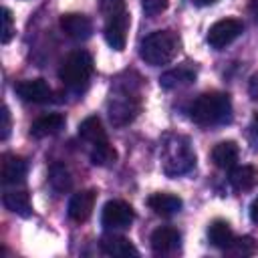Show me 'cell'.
<instances>
[{
	"mask_svg": "<svg viewBox=\"0 0 258 258\" xmlns=\"http://www.w3.org/2000/svg\"><path fill=\"white\" fill-rule=\"evenodd\" d=\"M187 115L196 125L216 127L232 121V99L228 93H204L191 101L187 107Z\"/></svg>",
	"mask_w": 258,
	"mask_h": 258,
	"instance_id": "obj_1",
	"label": "cell"
},
{
	"mask_svg": "<svg viewBox=\"0 0 258 258\" xmlns=\"http://www.w3.org/2000/svg\"><path fill=\"white\" fill-rule=\"evenodd\" d=\"M181 48V40L173 30H153L139 44V56L149 67H161L171 62Z\"/></svg>",
	"mask_w": 258,
	"mask_h": 258,
	"instance_id": "obj_2",
	"label": "cell"
},
{
	"mask_svg": "<svg viewBox=\"0 0 258 258\" xmlns=\"http://www.w3.org/2000/svg\"><path fill=\"white\" fill-rule=\"evenodd\" d=\"M196 165V153L189 141L181 135H171L163 143V171L169 177L183 175Z\"/></svg>",
	"mask_w": 258,
	"mask_h": 258,
	"instance_id": "obj_3",
	"label": "cell"
},
{
	"mask_svg": "<svg viewBox=\"0 0 258 258\" xmlns=\"http://www.w3.org/2000/svg\"><path fill=\"white\" fill-rule=\"evenodd\" d=\"M91 75H93V56L87 50L71 52L60 62V69H58V79L62 81V85H67L75 93H81L87 89Z\"/></svg>",
	"mask_w": 258,
	"mask_h": 258,
	"instance_id": "obj_4",
	"label": "cell"
},
{
	"mask_svg": "<svg viewBox=\"0 0 258 258\" xmlns=\"http://www.w3.org/2000/svg\"><path fill=\"white\" fill-rule=\"evenodd\" d=\"M137 113H139V95L137 93H131L127 87L111 93L109 119L115 127H123V125L131 123Z\"/></svg>",
	"mask_w": 258,
	"mask_h": 258,
	"instance_id": "obj_5",
	"label": "cell"
},
{
	"mask_svg": "<svg viewBox=\"0 0 258 258\" xmlns=\"http://www.w3.org/2000/svg\"><path fill=\"white\" fill-rule=\"evenodd\" d=\"M135 220L133 208L123 200H109L101 212V224L107 232L127 230Z\"/></svg>",
	"mask_w": 258,
	"mask_h": 258,
	"instance_id": "obj_6",
	"label": "cell"
},
{
	"mask_svg": "<svg viewBox=\"0 0 258 258\" xmlns=\"http://www.w3.org/2000/svg\"><path fill=\"white\" fill-rule=\"evenodd\" d=\"M242 32H244L242 20H238V18H222V20H218V22H214L210 26V32H208L206 40H208V44L212 48L222 50L228 44H232L238 36H242Z\"/></svg>",
	"mask_w": 258,
	"mask_h": 258,
	"instance_id": "obj_7",
	"label": "cell"
},
{
	"mask_svg": "<svg viewBox=\"0 0 258 258\" xmlns=\"http://www.w3.org/2000/svg\"><path fill=\"white\" fill-rule=\"evenodd\" d=\"M14 93L24 101V103H34L42 105L52 99V89L44 79H26L14 85Z\"/></svg>",
	"mask_w": 258,
	"mask_h": 258,
	"instance_id": "obj_8",
	"label": "cell"
},
{
	"mask_svg": "<svg viewBox=\"0 0 258 258\" xmlns=\"http://www.w3.org/2000/svg\"><path fill=\"white\" fill-rule=\"evenodd\" d=\"M60 28L62 32L73 40H87L93 34V22L89 16L79 12H67L60 16Z\"/></svg>",
	"mask_w": 258,
	"mask_h": 258,
	"instance_id": "obj_9",
	"label": "cell"
},
{
	"mask_svg": "<svg viewBox=\"0 0 258 258\" xmlns=\"http://www.w3.org/2000/svg\"><path fill=\"white\" fill-rule=\"evenodd\" d=\"M127 30H129V12L113 16L105 20V40L113 50H123L127 44Z\"/></svg>",
	"mask_w": 258,
	"mask_h": 258,
	"instance_id": "obj_10",
	"label": "cell"
},
{
	"mask_svg": "<svg viewBox=\"0 0 258 258\" xmlns=\"http://www.w3.org/2000/svg\"><path fill=\"white\" fill-rule=\"evenodd\" d=\"M95 198L97 194L93 189H81L77 194H73V198L69 200V208H67V214L73 222L81 224V222H87L93 214V208H95Z\"/></svg>",
	"mask_w": 258,
	"mask_h": 258,
	"instance_id": "obj_11",
	"label": "cell"
},
{
	"mask_svg": "<svg viewBox=\"0 0 258 258\" xmlns=\"http://www.w3.org/2000/svg\"><path fill=\"white\" fill-rule=\"evenodd\" d=\"M26 171H28V165H26V159L24 157L14 155V153H4L2 155L0 177H2V183L4 185L22 183L24 177H26Z\"/></svg>",
	"mask_w": 258,
	"mask_h": 258,
	"instance_id": "obj_12",
	"label": "cell"
},
{
	"mask_svg": "<svg viewBox=\"0 0 258 258\" xmlns=\"http://www.w3.org/2000/svg\"><path fill=\"white\" fill-rule=\"evenodd\" d=\"M196 79H198V69L196 67H191V64H179L175 69L165 71L159 77V85L165 91H173V89H181V87L191 85Z\"/></svg>",
	"mask_w": 258,
	"mask_h": 258,
	"instance_id": "obj_13",
	"label": "cell"
},
{
	"mask_svg": "<svg viewBox=\"0 0 258 258\" xmlns=\"http://www.w3.org/2000/svg\"><path fill=\"white\" fill-rule=\"evenodd\" d=\"M149 244H151V250L155 254H171V252L179 250L181 234L171 226H161V228L153 230Z\"/></svg>",
	"mask_w": 258,
	"mask_h": 258,
	"instance_id": "obj_14",
	"label": "cell"
},
{
	"mask_svg": "<svg viewBox=\"0 0 258 258\" xmlns=\"http://www.w3.org/2000/svg\"><path fill=\"white\" fill-rule=\"evenodd\" d=\"M147 206H149V210H153V214H157L161 218H169V216H175L183 208V202L175 194L157 191L147 198Z\"/></svg>",
	"mask_w": 258,
	"mask_h": 258,
	"instance_id": "obj_15",
	"label": "cell"
},
{
	"mask_svg": "<svg viewBox=\"0 0 258 258\" xmlns=\"http://www.w3.org/2000/svg\"><path fill=\"white\" fill-rule=\"evenodd\" d=\"M99 248L107 256H117V258H129V256H139V250L131 244V240L117 236V234H107L101 238Z\"/></svg>",
	"mask_w": 258,
	"mask_h": 258,
	"instance_id": "obj_16",
	"label": "cell"
},
{
	"mask_svg": "<svg viewBox=\"0 0 258 258\" xmlns=\"http://www.w3.org/2000/svg\"><path fill=\"white\" fill-rule=\"evenodd\" d=\"M62 127H64V115H60V113H46V115H40V117H36L32 121L30 135L42 139V137L56 135Z\"/></svg>",
	"mask_w": 258,
	"mask_h": 258,
	"instance_id": "obj_17",
	"label": "cell"
},
{
	"mask_svg": "<svg viewBox=\"0 0 258 258\" xmlns=\"http://www.w3.org/2000/svg\"><path fill=\"white\" fill-rule=\"evenodd\" d=\"M2 204H4L6 210H10L12 214H16L20 218H30L32 216V202H30L28 191H24V189L6 191L2 196Z\"/></svg>",
	"mask_w": 258,
	"mask_h": 258,
	"instance_id": "obj_18",
	"label": "cell"
},
{
	"mask_svg": "<svg viewBox=\"0 0 258 258\" xmlns=\"http://www.w3.org/2000/svg\"><path fill=\"white\" fill-rule=\"evenodd\" d=\"M238 155H240V149H238L236 141H220L212 149V161L220 169L234 167L236 161H238Z\"/></svg>",
	"mask_w": 258,
	"mask_h": 258,
	"instance_id": "obj_19",
	"label": "cell"
},
{
	"mask_svg": "<svg viewBox=\"0 0 258 258\" xmlns=\"http://www.w3.org/2000/svg\"><path fill=\"white\" fill-rule=\"evenodd\" d=\"M228 179L236 191H250L258 185V169L254 165H240L230 171Z\"/></svg>",
	"mask_w": 258,
	"mask_h": 258,
	"instance_id": "obj_20",
	"label": "cell"
},
{
	"mask_svg": "<svg viewBox=\"0 0 258 258\" xmlns=\"http://www.w3.org/2000/svg\"><path fill=\"white\" fill-rule=\"evenodd\" d=\"M234 232H232V226L226 222V220H214L210 226H208V240L214 248H220V250H226L232 240H234Z\"/></svg>",
	"mask_w": 258,
	"mask_h": 258,
	"instance_id": "obj_21",
	"label": "cell"
},
{
	"mask_svg": "<svg viewBox=\"0 0 258 258\" xmlns=\"http://www.w3.org/2000/svg\"><path fill=\"white\" fill-rule=\"evenodd\" d=\"M79 135H81V139L89 141L91 145L101 143V141H107L105 127H103V123H101V119H99L97 115H91V117H87V119L81 121V125H79Z\"/></svg>",
	"mask_w": 258,
	"mask_h": 258,
	"instance_id": "obj_22",
	"label": "cell"
},
{
	"mask_svg": "<svg viewBox=\"0 0 258 258\" xmlns=\"http://www.w3.org/2000/svg\"><path fill=\"white\" fill-rule=\"evenodd\" d=\"M48 183H50V187H52L56 194L69 191L71 185H73V177H71V171L67 169V165H62V163H52V165H50V171H48Z\"/></svg>",
	"mask_w": 258,
	"mask_h": 258,
	"instance_id": "obj_23",
	"label": "cell"
},
{
	"mask_svg": "<svg viewBox=\"0 0 258 258\" xmlns=\"http://www.w3.org/2000/svg\"><path fill=\"white\" fill-rule=\"evenodd\" d=\"M91 161H93V165H99V167H109V165H113L117 161V151L109 143V139L93 145V149H91Z\"/></svg>",
	"mask_w": 258,
	"mask_h": 258,
	"instance_id": "obj_24",
	"label": "cell"
},
{
	"mask_svg": "<svg viewBox=\"0 0 258 258\" xmlns=\"http://www.w3.org/2000/svg\"><path fill=\"white\" fill-rule=\"evenodd\" d=\"M224 252L230 254V256H242V258H246V256H252L256 252V242L250 236H240V238H234L232 244Z\"/></svg>",
	"mask_w": 258,
	"mask_h": 258,
	"instance_id": "obj_25",
	"label": "cell"
},
{
	"mask_svg": "<svg viewBox=\"0 0 258 258\" xmlns=\"http://www.w3.org/2000/svg\"><path fill=\"white\" fill-rule=\"evenodd\" d=\"M101 12L105 16V20L113 18V16H119L125 10V0H101Z\"/></svg>",
	"mask_w": 258,
	"mask_h": 258,
	"instance_id": "obj_26",
	"label": "cell"
},
{
	"mask_svg": "<svg viewBox=\"0 0 258 258\" xmlns=\"http://www.w3.org/2000/svg\"><path fill=\"white\" fill-rule=\"evenodd\" d=\"M12 34H14V18H12V12L4 6L2 8V38H0L2 44H8Z\"/></svg>",
	"mask_w": 258,
	"mask_h": 258,
	"instance_id": "obj_27",
	"label": "cell"
},
{
	"mask_svg": "<svg viewBox=\"0 0 258 258\" xmlns=\"http://www.w3.org/2000/svg\"><path fill=\"white\" fill-rule=\"evenodd\" d=\"M139 2L147 16H157L167 8V0H139Z\"/></svg>",
	"mask_w": 258,
	"mask_h": 258,
	"instance_id": "obj_28",
	"label": "cell"
},
{
	"mask_svg": "<svg viewBox=\"0 0 258 258\" xmlns=\"http://www.w3.org/2000/svg\"><path fill=\"white\" fill-rule=\"evenodd\" d=\"M0 129H2V131H0V139L6 141L8 135H10V111H8V107L2 109V127H0Z\"/></svg>",
	"mask_w": 258,
	"mask_h": 258,
	"instance_id": "obj_29",
	"label": "cell"
},
{
	"mask_svg": "<svg viewBox=\"0 0 258 258\" xmlns=\"http://www.w3.org/2000/svg\"><path fill=\"white\" fill-rule=\"evenodd\" d=\"M248 141H250V145L254 147V149H258V117L250 123V127H248Z\"/></svg>",
	"mask_w": 258,
	"mask_h": 258,
	"instance_id": "obj_30",
	"label": "cell"
},
{
	"mask_svg": "<svg viewBox=\"0 0 258 258\" xmlns=\"http://www.w3.org/2000/svg\"><path fill=\"white\" fill-rule=\"evenodd\" d=\"M248 214H250V220H252L254 224H258V196L252 200V204H250V208H248Z\"/></svg>",
	"mask_w": 258,
	"mask_h": 258,
	"instance_id": "obj_31",
	"label": "cell"
},
{
	"mask_svg": "<svg viewBox=\"0 0 258 258\" xmlns=\"http://www.w3.org/2000/svg\"><path fill=\"white\" fill-rule=\"evenodd\" d=\"M248 91H250L252 99H258V75H254V77L250 79V87H248Z\"/></svg>",
	"mask_w": 258,
	"mask_h": 258,
	"instance_id": "obj_32",
	"label": "cell"
},
{
	"mask_svg": "<svg viewBox=\"0 0 258 258\" xmlns=\"http://www.w3.org/2000/svg\"><path fill=\"white\" fill-rule=\"evenodd\" d=\"M250 12H252L254 20L258 22V0H252V2H250Z\"/></svg>",
	"mask_w": 258,
	"mask_h": 258,
	"instance_id": "obj_33",
	"label": "cell"
},
{
	"mask_svg": "<svg viewBox=\"0 0 258 258\" xmlns=\"http://www.w3.org/2000/svg\"><path fill=\"white\" fill-rule=\"evenodd\" d=\"M196 6H212L216 0H191Z\"/></svg>",
	"mask_w": 258,
	"mask_h": 258,
	"instance_id": "obj_34",
	"label": "cell"
}]
</instances>
